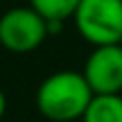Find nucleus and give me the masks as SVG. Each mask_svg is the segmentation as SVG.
Wrapping results in <instances>:
<instances>
[{
  "label": "nucleus",
  "instance_id": "f257e3e1",
  "mask_svg": "<svg viewBox=\"0 0 122 122\" xmlns=\"http://www.w3.org/2000/svg\"><path fill=\"white\" fill-rule=\"evenodd\" d=\"M93 95L88 81L77 70H57L41 81L36 91V109L54 122L81 120Z\"/></svg>",
  "mask_w": 122,
  "mask_h": 122
},
{
  "label": "nucleus",
  "instance_id": "0eeeda50",
  "mask_svg": "<svg viewBox=\"0 0 122 122\" xmlns=\"http://www.w3.org/2000/svg\"><path fill=\"white\" fill-rule=\"evenodd\" d=\"M5 111H7V97H5V93L0 91V120H2Z\"/></svg>",
  "mask_w": 122,
  "mask_h": 122
},
{
  "label": "nucleus",
  "instance_id": "f03ea898",
  "mask_svg": "<svg viewBox=\"0 0 122 122\" xmlns=\"http://www.w3.org/2000/svg\"><path fill=\"white\" fill-rule=\"evenodd\" d=\"M72 20L93 48L118 43L122 36V0H81Z\"/></svg>",
  "mask_w": 122,
  "mask_h": 122
},
{
  "label": "nucleus",
  "instance_id": "7ed1b4c3",
  "mask_svg": "<svg viewBox=\"0 0 122 122\" xmlns=\"http://www.w3.org/2000/svg\"><path fill=\"white\" fill-rule=\"evenodd\" d=\"M50 39L48 20L32 7H14L0 16V45L9 52H32Z\"/></svg>",
  "mask_w": 122,
  "mask_h": 122
},
{
  "label": "nucleus",
  "instance_id": "423d86ee",
  "mask_svg": "<svg viewBox=\"0 0 122 122\" xmlns=\"http://www.w3.org/2000/svg\"><path fill=\"white\" fill-rule=\"evenodd\" d=\"M81 0H30V7L36 9L48 23H63L75 16Z\"/></svg>",
  "mask_w": 122,
  "mask_h": 122
},
{
  "label": "nucleus",
  "instance_id": "6e6552de",
  "mask_svg": "<svg viewBox=\"0 0 122 122\" xmlns=\"http://www.w3.org/2000/svg\"><path fill=\"white\" fill-rule=\"evenodd\" d=\"M118 45H120V48H122V36H120V39H118Z\"/></svg>",
  "mask_w": 122,
  "mask_h": 122
},
{
  "label": "nucleus",
  "instance_id": "39448f33",
  "mask_svg": "<svg viewBox=\"0 0 122 122\" xmlns=\"http://www.w3.org/2000/svg\"><path fill=\"white\" fill-rule=\"evenodd\" d=\"M81 122H122V95H93Z\"/></svg>",
  "mask_w": 122,
  "mask_h": 122
},
{
  "label": "nucleus",
  "instance_id": "20e7f679",
  "mask_svg": "<svg viewBox=\"0 0 122 122\" xmlns=\"http://www.w3.org/2000/svg\"><path fill=\"white\" fill-rule=\"evenodd\" d=\"M81 75L95 95L122 93V48L118 43L93 48Z\"/></svg>",
  "mask_w": 122,
  "mask_h": 122
}]
</instances>
